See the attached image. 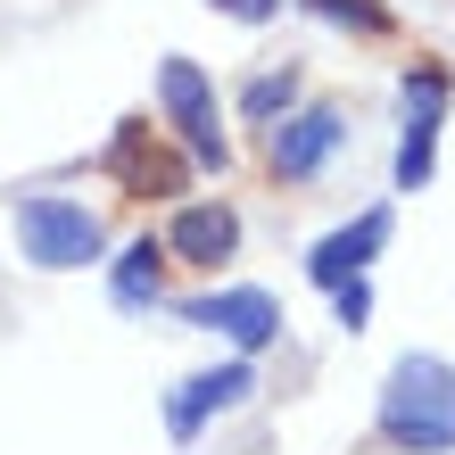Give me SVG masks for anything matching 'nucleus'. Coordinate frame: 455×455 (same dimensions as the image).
Here are the masks:
<instances>
[{
    "label": "nucleus",
    "mask_w": 455,
    "mask_h": 455,
    "mask_svg": "<svg viewBox=\"0 0 455 455\" xmlns=\"http://www.w3.org/2000/svg\"><path fill=\"white\" fill-rule=\"evenodd\" d=\"M290 108H299V67H265L240 84V116L249 124H282Z\"/></svg>",
    "instance_id": "f8f14e48"
},
{
    "label": "nucleus",
    "mask_w": 455,
    "mask_h": 455,
    "mask_svg": "<svg viewBox=\"0 0 455 455\" xmlns=\"http://www.w3.org/2000/svg\"><path fill=\"white\" fill-rule=\"evenodd\" d=\"M447 108H455V67L414 59V67H406V84H397V191H431Z\"/></svg>",
    "instance_id": "7ed1b4c3"
},
{
    "label": "nucleus",
    "mask_w": 455,
    "mask_h": 455,
    "mask_svg": "<svg viewBox=\"0 0 455 455\" xmlns=\"http://www.w3.org/2000/svg\"><path fill=\"white\" fill-rule=\"evenodd\" d=\"M381 249H389V207H364L356 224H339V232H323V240L307 249V282L339 290V282H356Z\"/></svg>",
    "instance_id": "9d476101"
},
{
    "label": "nucleus",
    "mask_w": 455,
    "mask_h": 455,
    "mask_svg": "<svg viewBox=\"0 0 455 455\" xmlns=\"http://www.w3.org/2000/svg\"><path fill=\"white\" fill-rule=\"evenodd\" d=\"M9 232H17V257L42 265V274L108 265V224H100V207L67 199V191H25V199L9 207Z\"/></svg>",
    "instance_id": "f03ea898"
},
{
    "label": "nucleus",
    "mask_w": 455,
    "mask_h": 455,
    "mask_svg": "<svg viewBox=\"0 0 455 455\" xmlns=\"http://www.w3.org/2000/svg\"><path fill=\"white\" fill-rule=\"evenodd\" d=\"M257 397V364L249 356H232V364H207V372H191L174 397H166V431H174V447H191L216 414H232V406H249Z\"/></svg>",
    "instance_id": "0eeeda50"
},
{
    "label": "nucleus",
    "mask_w": 455,
    "mask_h": 455,
    "mask_svg": "<svg viewBox=\"0 0 455 455\" xmlns=\"http://www.w3.org/2000/svg\"><path fill=\"white\" fill-rule=\"evenodd\" d=\"M166 257L174 265H232L240 257V216L224 199H191V207H174V224H166Z\"/></svg>",
    "instance_id": "1a4fd4ad"
},
{
    "label": "nucleus",
    "mask_w": 455,
    "mask_h": 455,
    "mask_svg": "<svg viewBox=\"0 0 455 455\" xmlns=\"http://www.w3.org/2000/svg\"><path fill=\"white\" fill-rule=\"evenodd\" d=\"M339 141H347V116L339 108H290L282 124H265V166H274V182H315L339 157Z\"/></svg>",
    "instance_id": "39448f33"
},
{
    "label": "nucleus",
    "mask_w": 455,
    "mask_h": 455,
    "mask_svg": "<svg viewBox=\"0 0 455 455\" xmlns=\"http://www.w3.org/2000/svg\"><path fill=\"white\" fill-rule=\"evenodd\" d=\"M216 17H232V25H274L282 17V0H207Z\"/></svg>",
    "instance_id": "2eb2a0df"
},
{
    "label": "nucleus",
    "mask_w": 455,
    "mask_h": 455,
    "mask_svg": "<svg viewBox=\"0 0 455 455\" xmlns=\"http://www.w3.org/2000/svg\"><path fill=\"white\" fill-rule=\"evenodd\" d=\"M174 315H182L191 331L232 339L240 356H257V347H274V339H282V307L265 299V290H249V282H240V290H207V299H182Z\"/></svg>",
    "instance_id": "423d86ee"
},
{
    "label": "nucleus",
    "mask_w": 455,
    "mask_h": 455,
    "mask_svg": "<svg viewBox=\"0 0 455 455\" xmlns=\"http://www.w3.org/2000/svg\"><path fill=\"white\" fill-rule=\"evenodd\" d=\"M166 265H174V257H166V240H149V232L132 240L124 257H108V290H116V307H124V315H149L157 299H166Z\"/></svg>",
    "instance_id": "9b49d317"
},
{
    "label": "nucleus",
    "mask_w": 455,
    "mask_h": 455,
    "mask_svg": "<svg viewBox=\"0 0 455 455\" xmlns=\"http://www.w3.org/2000/svg\"><path fill=\"white\" fill-rule=\"evenodd\" d=\"M331 315H339L347 331H364V315H372V282H364V274H356V282H339V290H331Z\"/></svg>",
    "instance_id": "4468645a"
},
{
    "label": "nucleus",
    "mask_w": 455,
    "mask_h": 455,
    "mask_svg": "<svg viewBox=\"0 0 455 455\" xmlns=\"http://www.w3.org/2000/svg\"><path fill=\"white\" fill-rule=\"evenodd\" d=\"M157 108H166V124L182 132V149L199 157V166H224V124H216V84H207L199 59H157Z\"/></svg>",
    "instance_id": "20e7f679"
},
{
    "label": "nucleus",
    "mask_w": 455,
    "mask_h": 455,
    "mask_svg": "<svg viewBox=\"0 0 455 455\" xmlns=\"http://www.w3.org/2000/svg\"><path fill=\"white\" fill-rule=\"evenodd\" d=\"M299 9L323 17V25H339V34H389V25H397L381 0H299Z\"/></svg>",
    "instance_id": "ddd939ff"
},
{
    "label": "nucleus",
    "mask_w": 455,
    "mask_h": 455,
    "mask_svg": "<svg viewBox=\"0 0 455 455\" xmlns=\"http://www.w3.org/2000/svg\"><path fill=\"white\" fill-rule=\"evenodd\" d=\"M372 422H381V439L397 455H455V364L447 356H397Z\"/></svg>",
    "instance_id": "f257e3e1"
},
{
    "label": "nucleus",
    "mask_w": 455,
    "mask_h": 455,
    "mask_svg": "<svg viewBox=\"0 0 455 455\" xmlns=\"http://www.w3.org/2000/svg\"><path fill=\"white\" fill-rule=\"evenodd\" d=\"M100 166H108V174L124 182L132 199H174V191H182V157L149 141V116H124V124H116V141H108V157H100Z\"/></svg>",
    "instance_id": "6e6552de"
}]
</instances>
